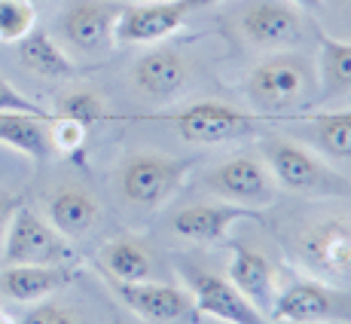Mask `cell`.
<instances>
[{
    "label": "cell",
    "instance_id": "cell-25",
    "mask_svg": "<svg viewBox=\"0 0 351 324\" xmlns=\"http://www.w3.org/2000/svg\"><path fill=\"white\" fill-rule=\"evenodd\" d=\"M37 25L31 0H0V43H19V40Z\"/></svg>",
    "mask_w": 351,
    "mask_h": 324
},
{
    "label": "cell",
    "instance_id": "cell-10",
    "mask_svg": "<svg viewBox=\"0 0 351 324\" xmlns=\"http://www.w3.org/2000/svg\"><path fill=\"white\" fill-rule=\"evenodd\" d=\"M119 0H71L62 12L64 40L83 56H104L117 46Z\"/></svg>",
    "mask_w": 351,
    "mask_h": 324
},
{
    "label": "cell",
    "instance_id": "cell-7",
    "mask_svg": "<svg viewBox=\"0 0 351 324\" xmlns=\"http://www.w3.org/2000/svg\"><path fill=\"white\" fill-rule=\"evenodd\" d=\"M195 159H178L168 153H132L119 165V187L134 205L156 208L180 190Z\"/></svg>",
    "mask_w": 351,
    "mask_h": 324
},
{
    "label": "cell",
    "instance_id": "cell-24",
    "mask_svg": "<svg viewBox=\"0 0 351 324\" xmlns=\"http://www.w3.org/2000/svg\"><path fill=\"white\" fill-rule=\"evenodd\" d=\"M52 113H56V117L77 119V123H83V126L101 123V119L110 117V113H107V104L95 95V92H89V89L64 92V95L56 101V111H52Z\"/></svg>",
    "mask_w": 351,
    "mask_h": 324
},
{
    "label": "cell",
    "instance_id": "cell-11",
    "mask_svg": "<svg viewBox=\"0 0 351 324\" xmlns=\"http://www.w3.org/2000/svg\"><path fill=\"white\" fill-rule=\"evenodd\" d=\"M186 279V291H190L195 312L211 315L226 324H272L263 312H256L251 303L241 297V291L223 275H214L208 269H199L193 263L180 266Z\"/></svg>",
    "mask_w": 351,
    "mask_h": 324
},
{
    "label": "cell",
    "instance_id": "cell-1",
    "mask_svg": "<svg viewBox=\"0 0 351 324\" xmlns=\"http://www.w3.org/2000/svg\"><path fill=\"white\" fill-rule=\"evenodd\" d=\"M138 119L168 123L190 144H229V141H245L260 135L275 117H266V113L256 111L247 113L241 107L226 104V101H195L184 111L153 113V117H138Z\"/></svg>",
    "mask_w": 351,
    "mask_h": 324
},
{
    "label": "cell",
    "instance_id": "cell-32",
    "mask_svg": "<svg viewBox=\"0 0 351 324\" xmlns=\"http://www.w3.org/2000/svg\"><path fill=\"white\" fill-rule=\"evenodd\" d=\"M0 324H12L10 319H6V312H3V309H0Z\"/></svg>",
    "mask_w": 351,
    "mask_h": 324
},
{
    "label": "cell",
    "instance_id": "cell-28",
    "mask_svg": "<svg viewBox=\"0 0 351 324\" xmlns=\"http://www.w3.org/2000/svg\"><path fill=\"white\" fill-rule=\"evenodd\" d=\"M10 111H16V113H49V111H43L37 101L22 95V92L0 73V113H10Z\"/></svg>",
    "mask_w": 351,
    "mask_h": 324
},
{
    "label": "cell",
    "instance_id": "cell-5",
    "mask_svg": "<svg viewBox=\"0 0 351 324\" xmlns=\"http://www.w3.org/2000/svg\"><path fill=\"white\" fill-rule=\"evenodd\" d=\"M296 257L315 279L351 285V218L330 214L308 224L296 239Z\"/></svg>",
    "mask_w": 351,
    "mask_h": 324
},
{
    "label": "cell",
    "instance_id": "cell-9",
    "mask_svg": "<svg viewBox=\"0 0 351 324\" xmlns=\"http://www.w3.org/2000/svg\"><path fill=\"white\" fill-rule=\"evenodd\" d=\"M190 0H138L123 3L117 19V43L128 46H153L171 37L193 16Z\"/></svg>",
    "mask_w": 351,
    "mask_h": 324
},
{
    "label": "cell",
    "instance_id": "cell-26",
    "mask_svg": "<svg viewBox=\"0 0 351 324\" xmlns=\"http://www.w3.org/2000/svg\"><path fill=\"white\" fill-rule=\"evenodd\" d=\"M86 141H89V126L77 123V119L56 117L49 119V144L52 153H62V157H80L86 150Z\"/></svg>",
    "mask_w": 351,
    "mask_h": 324
},
{
    "label": "cell",
    "instance_id": "cell-13",
    "mask_svg": "<svg viewBox=\"0 0 351 324\" xmlns=\"http://www.w3.org/2000/svg\"><path fill=\"white\" fill-rule=\"evenodd\" d=\"M205 181L226 202H239V205L251 208H269L275 202V190H278L269 165L256 157H232L220 162L217 168L208 172Z\"/></svg>",
    "mask_w": 351,
    "mask_h": 324
},
{
    "label": "cell",
    "instance_id": "cell-30",
    "mask_svg": "<svg viewBox=\"0 0 351 324\" xmlns=\"http://www.w3.org/2000/svg\"><path fill=\"white\" fill-rule=\"evenodd\" d=\"M290 3H296L300 10H308V12H318L324 6V0H290Z\"/></svg>",
    "mask_w": 351,
    "mask_h": 324
},
{
    "label": "cell",
    "instance_id": "cell-21",
    "mask_svg": "<svg viewBox=\"0 0 351 324\" xmlns=\"http://www.w3.org/2000/svg\"><path fill=\"white\" fill-rule=\"evenodd\" d=\"M318 101H330L336 95H348L351 92V43L333 37H321L318 49Z\"/></svg>",
    "mask_w": 351,
    "mask_h": 324
},
{
    "label": "cell",
    "instance_id": "cell-29",
    "mask_svg": "<svg viewBox=\"0 0 351 324\" xmlns=\"http://www.w3.org/2000/svg\"><path fill=\"white\" fill-rule=\"evenodd\" d=\"M22 205V199L19 196H10V193H0V248H3V235H6V227H10L12 214H16V208Z\"/></svg>",
    "mask_w": 351,
    "mask_h": 324
},
{
    "label": "cell",
    "instance_id": "cell-3",
    "mask_svg": "<svg viewBox=\"0 0 351 324\" xmlns=\"http://www.w3.org/2000/svg\"><path fill=\"white\" fill-rule=\"evenodd\" d=\"M263 162L269 165L275 184L302 196H346L351 184L333 165L315 157L306 144L287 138H272L263 144Z\"/></svg>",
    "mask_w": 351,
    "mask_h": 324
},
{
    "label": "cell",
    "instance_id": "cell-17",
    "mask_svg": "<svg viewBox=\"0 0 351 324\" xmlns=\"http://www.w3.org/2000/svg\"><path fill=\"white\" fill-rule=\"evenodd\" d=\"M134 83L147 98L168 101L186 86V62L168 46H153L134 65Z\"/></svg>",
    "mask_w": 351,
    "mask_h": 324
},
{
    "label": "cell",
    "instance_id": "cell-23",
    "mask_svg": "<svg viewBox=\"0 0 351 324\" xmlns=\"http://www.w3.org/2000/svg\"><path fill=\"white\" fill-rule=\"evenodd\" d=\"M312 126L315 144L327 159H351V111L339 113H312L306 117Z\"/></svg>",
    "mask_w": 351,
    "mask_h": 324
},
{
    "label": "cell",
    "instance_id": "cell-4",
    "mask_svg": "<svg viewBox=\"0 0 351 324\" xmlns=\"http://www.w3.org/2000/svg\"><path fill=\"white\" fill-rule=\"evenodd\" d=\"M71 239H64L49 220H43L28 205H19L0 248V266H56V263H73Z\"/></svg>",
    "mask_w": 351,
    "mask_h": 324
},
{
    "label": "cell",
    "instance_id": "cell-18",
    "mask_svg": "<svg viewBox=\"0 0 351 324\" xmlns=\"http://www.w3.org/2000/svg\"><path fill=\"white\" fill-rule=\"evenodd\" d=\"M49 119L52 113H0V144L25 153L40 165L52 157Z\"/></svg>",
    "mask_w": 351,
    "mask_h": 324
},
{
    "label": "cell",
    "instance_id": "cell-34",
    "mask_svg": "<svg viewBox=\"0 0 351 324\" xmlns=\"http://www.w3.org/2000/svg\"><path fill=\"white\" fill-rule=\"evenodd\" d=\"M117 324H119V321H117Z\"/></svg>",
    "mask_w": 351,
    "mask_h": 324
},
{
    "label": "cell",
    "instance_id": "cell-8",
    "mask_svg": "<svg viewBox=\"0 0 351 324\" xmlns=\"http://www.w3.org/2000/svg\"><path fill=\"white\" fill-rule=\"evenodd\" d=\"M241 34L256 49L290 52L306 40V19L290 0H254L241 12Z\"/></svg>",
    "mask_w": 351,
    "mask_h": 324
},
{
    "label": "cell",
    "instance_id": "cell-12",
    "mask_svg": "<svg viewBox=\"0 0 351 324\" xmlns=\"http://www.w3.org/2000/svg\"><path fill=\"white\" fill-rule=\"evenodd\" d=\"M110 291L132 309L134 315H141L150 324H180L195 315V303L190 291L178 285H162V281H117L107 275Z\"/></svg>",
    "mask_w": 351,
    "mask_h": 324
},
{
    "label": "cell",
    "instance_id": "cell-2",
    "mask_svg": "<svg viewBox=\"0 0 351 324\" xmlns=\"http://www.w3.org/2000/svg\"><path fill=\"white\" fill-rule=\"evenodd\" d=\"M315 86H318V73L300 56L278 52V56L260 62L247 73L245 95L256 107V113L281 117V113L293 111V107L308 104Z\"/></svg>",
    "mask_w": 351,
    "mask_h": 324
},
{
    "label": "cell",
    "instance_id": "cell-27",
    "mask_svg": "<svg viewBox=\"0 0 351 324\" xmlns=\"http://www.w3.org/2000/svg\"><path fill=\"white\" fill-rule=\"evenodd\" d=\"M22 324H83V319H80V312L73 306L46 297V300H40L37 306H31L25 312Z\"/></svg>",
    "mask_w": 351,
    "mask_h": 324
},
{
    "label": "cell",
    "instance_id": "cell-14",
    "mask_svg": "<svg viewBox=\"0 0 351 324\" xmlns=\"http://www.w3.org/2000/svg\"><path fill=\"white\" fill-rule=\"evenodd\" d=\"M239 220H256V224L269 227L263 208L239 205V202H199V205H190L174 214L171 229L180 239L214 245V242L223 239L229 229H232V224H239Z\"/></svg>",
    "mask_w": 351,
    "mask_h": 324
},
{
    "label": "cell",
    "instance_id": "cell-20",
    "mask_svg": "<svg viewBox=\"0 0 351 324\" xmlns=\"http://www.w3.org/2000/svg\"><path fill=\"white\" fill-rule=\"evenodd\" d=\"M46 220L64 235L77 239L86 235L98 220V202L80 187H62L46 205Z\"/></svg>",
    "mask_w": 351,
    "mask_h": 324
},
{
    "label": "cell",
    "instance_id": "cell-19",
    "mask_svg": "<svg viewBox=\"0 0 351 324\" xmlns=\"http://www.w3.org/2000/svg\"><path fill=\"white\" fill-rule=\"evenodd\" d=\"M16 49H19V62L43 80H71V77H77V71H80V67L73 65V58L52 40V34L37 28V25L19 40Z\"/></svg>",
    "mask_w": 351,
    "mask_h": 324
},
{
    "label": "cell",
    "instance_id": "cell-31",
    "mask_svg": "<svg viewBox=\"0 0 351 324\" xmlns=\"http://www.w3.org/2000/svg\"><path fill=\"white\" fill-rule=\"evenodd\" d=\"M190 3H193V10H208V6L220 3V0H190Z\"/></svg>",
    "mask_w": 351,
    "mask_h": 324
},
{
    "label": "cell",
    "instance_id": "cell-33",
    "mask_svg": "<svg viewBox=\"0 0 351 324\" xmlns=\"http://www.w3.org/2000/svg\"><path fill=\"white\" fill-rule=\"evenodd\" d=\"M31 3H37V0H31Z\"/></svg>",
    "mask_w": 351,
    "mask_h": 324
},
{
    "label": "cell",
    "instance_id": "cell-16",
    "mask_svg": "<svg viewBox=\"0 0 351 324\" xmlns=\"http://www.w3.org/2000/svg\"><path fill=\"white\" fill-rule=\"evenodd\" d=\"M77 275L73 263L56 266H0V294L16 303H40L58 294Z\"/></svg>",
    "mask_w": 351,
    "mask_h": 324
},
{
    "label": "cell",
    "instance_id": "cell-6",
    "mask_svg": "<svg viewBox=\"0 0 351 324\" xmlns=\"http://www.w3.org/2000/svg\"><path fill=\"white\" fill-rule=\"evenodd\" d=\"M272 324H351V291L321 279L293 281L278 291Z\"/></svg>",
    "mask_w": 351,
    "mask_h": 324
},
{
    "label": "cell",
    "instance_id": "cell-15",
    "mask_svg": "<svg viewBox=\"0 0 351 324\" xmlns=\"http://www.w3.org/2000/svg\"><path fill=\"white\" fill-rule=\"evenodd\" d=\"M226 279L239 288L241 297L251 303L256 312H263L272 321V309H275V300H278V285H275V273L269 266V260L256 248H247L241 242L232 245V260H229Z\"/></svg>",
    "mask_w": 351,
    "mask_h": 324
},
{
    "label": "cell",
    "instance_id": "cell-22",
    "mask_svg": "<svg viewBox=\"0 0 351 324\" xmlns=\"http://www.w3.org/2000/svg\"><path fill=\"white\" fill-rule=\"evenodd\" d=\"M101 260H104V266H107V275L117 281H144V279H150V273H153L150 254L134 239L107 242L104 251H101Z\"/></svg>",
    "mask_w": 351,
    "mask_h": 324
}]
</instances>
